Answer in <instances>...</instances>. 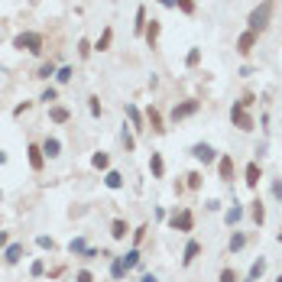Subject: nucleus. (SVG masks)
I'll return each mask as SVG.
<instances>
[{
    "label": "nucleus",
    "mask_w": 282,
    "mask_h": 282,
    "mask_svg": "<svg viewBox=\"0 0 282 282\" xmlns=\"http://www.w3.org/2000/svg\"><path fill=\"white\" fill-rule=\"evenodd\" d=\"M272 10H276V0H263V4L250 13V20H246V23H250V30L253 33H263L266 26H269V20H272Z\"/></svg>",
    "instance_id": "f257e3e1"
},
{
    "label": "nucleus",
    "mask_w": 282,
    "mask_h": 282,
    "mask_svg": "<svg viewBox=\"0 0 282 282\" xmlns=\"http://www.w3.org/2000/svg\"><path fill=\"white\" fill-rule=\"evenodd\" d=\"M13 49H26V52H33V56H39V52H43V36H39V33H20V36L13 39Z\"/></svg>",
    "instance_id": "f03ea898"
},
{
    "label": "nucleus",
    "mask_w": 282,
    "mask_h": 282,
    "mask_svg": "<svg viewBox=\"0 0 282 282\" xmlns=\"http://www.w3.org/2000/svg\"><path fill=\"white\" fill-rule=\"evenodd\" d=\"M191 156H195L198 162H204V166L217 159V156H214V146H208V143H195V146H191Z\"/></svg>",
    "instance_id": "7ed1b4c3"
},
{
    "label": "nucleus",
    "mask_w": 282,
    "mask_h": 282,
    "mask_svg": "<svg viewBox=\"0 0 282 282\" xmlns=\"http://www.w3.org/2000/svg\"><path fill=\"white\" fill-rule=\"evenodd\" d=\"M230 120L237 123L240 130H253V117L246 114V111H243V107H240V104H233V107H230Z\"/></svg>",
    "instance_id": "20e7f679"
},
{
    "label": "nucleus",
    "mask_w": 282,
    "mask_h": 282,
    "mask_svg": "<svg viewBox=\"0 0 282 282\" xmlns=\"http://www.w3.org/2000/svg\"><path fill=\"white\" fill-rule=\"evenodd\" d=\"M198 101H185V104H175V111H172V120H185V117H191V114H198Z\"/></svg>",
    "instance_id": "39448f33"
},
{
    "label": "nucleus",
    "mask_w": 282,
    "mask_h": 282,
    "mask_svg": "<svg viewBox=\"0 0 282 282\" xmlns=\"http://www.w3.org/2000/svg\"><path fill=\"white\" fill-rule=\"evenodd\" d=\"M253 46H256V33H253V30H246L243 36L237 39V52H240V56H250V52H253Z\"/></svg>",
    "instance_id": "423d86ee"
},
{
    "label": "nucleus",
    "mask_w": 282,
    "mask_h": 282,
    "mask_svg": "<svg viewBox=\"0 0 282 282\" xmlns=\"http://www.w3.org/2000/svg\"><path fill=\"white\" fill-rule=\"evenodd\" d=\"M30 166L36 169V172L46 166V153H43V146H36V143H33V146H30Z\"/></svg>",
    "instance_id": "0eeeda50"
},
{
    "label": "nucleus",
    "mask_w": 282,
    "mask_h": 282,
    "mask_svg": "<svg viewBox=\"0 0 282 282\" xmlns=\"http://www.w3.org/2000/svg\"><path fill=\"white\" fill-rule=\"evenodd\" d=\"M23 253H26V250H23V243H10V246H7V256H4V259H7L10 266H17L20 259H23Z\"/></svg>",
    "instance_id": "6e6552de"
},
{
    "label": "nucleus",
    "mask_w": 282,
    "mask_h": 282,
    "mask_svg": "<svg viewBox=\"0 0 282 282\" xmlns=\"http://www.w3.org/2000/svg\"><path fill=\"white\" fill-rule=\"evenodd\" d=\"M149 172H153V178H162V172H166V162H162L159 153L149 156Z\"/></svg>",
    "instance_id": "1a4fd4ad"
},
{
    "label": "nucleus",
    "mask_w": 282,
    "mask_h": 282,
    "mask_svg": "<svg viewBox=\"0 0 282 282\" xmlns=\"http://www.w3.org/2000/svg\"><path fill=\"white\" fill-rule=\"evenodd\" d=\"M172 227H178V230L188 233V230H191V211H182V214H175V217H172Z\"/></svg>",
    "instance_id": "9d476101"
},
{
    "label": "nucleus",
    "mask_w": 282,
    "mask_h": 282,
    "mask_svg": "<svg viewBox=\"0 0 282 282\" xmlns=\"http://www.w3.org/2000/svg\"><path fill=\"white\" fill-rule=\"evenodd\" d=\"M201 253V243L198 240H188V246H185V256H182V263L188 266V263H195V256Z\"/></svg>",
    "instance_id": "9b49d317"
},
{
    "label": "nucleus",
    "mask_w": 282,
    "mask_h": 282,
    "mask_svg": "<svg viewBox=\"0 0 282 282\" xmlns=\"http://www.w3.org/2000/svg\"><path fill=\"white\" fill-rule=\"evenodd\" d=\"M217 172H221L224 182H230V175H233V159H230V156H221V162H217Z\"/></svg>",
    "instance_id": "f8f14e48"
},
{
    "label": "nucleus",
    "mask_w": 282,
    "mask_h": 282,
    "mask_svg": "<svg viewBox=\"0 0 282 282\" xmlns=\"http://www.w3.org/2000/svg\"><path fill=\"white\" fill-rule=\"evenodd\" d=\"M43 153H46V156H49V159H56V156L62 153V143L56 140V136H49V140H46V143H43Z\"/></svg>",
    "instance_id": "ddd939ff"
},
{
    "label": "nucleus",
    "mask_w": 282,
    "mask_h": 282,
    "mask_svg": "<svg viewBox=\"0 0 282 282\" xmlns=\"http://www.w3.org/2000/svg\"><path fill=\"white\" fill-rule=\"evenodd\" d=\"M120 263H123V269H136V266H140V250L123 253V256H120Z\"/></svg>",
    "instance_id": "4468645a"
},
{
    "label": "nucleus",
    "mask_w": 282,
    "mask_h": 282,
    "mask_svg": "<svg viewBox=\"0 0 282 282\" xmlns=\"http://www.w3.org/2000/svg\"><path fill=\"white\" fill-rule=\"evenodd\" d=\"M143 36H146V43H149V46H156V39H159V20L146 23V33H143Z\"/></svg>",
    "instance_id": "2eb2a0df"
},
{
    "label": "nucleus",
    "mask_w": 282,
    "mask_h": 282,
    "mask_svg": "<svg viewBox=\"0 0 282 282\" xmlns=\"http://www.w3.org/2000/svg\"><path fill=\"white\" fill-rule=\"evenodd\" d=\"M259 175H263V172H259V166H256V162H250V166H246V185H250V188H256Z\"/></svg>",
    "instance_id": "dca6fc26"
},
{
    "label": "nucleus",
    "mask_w": 282,
    "mask_h": 282,
    "mask_svg": "<svg viewBox=\"0 0 282 282\" xmlns=\"http://www.w3.org/2000/svg\"><path fill=\"white\" fill-rule=\"evenodd\" d=\"M111 237H114V240H123V237H127V224H123L120 217H117V221H111Z\"/></svg>",
    "instance_id": "f3484780"
},
{
    "label": "nucleus",
    "mask_w": 282,
    "mask_h": 282,
    "mask_svg": "<svg viewBox=\"0 0 282 282\" xmlns=\"http://www.w3.org/2000/svg\"><path fill=\"white\" fill-rule=\"evenodd\" d=\"M104 182H107V188H123V175H120V172H107V175H104Z\"/></svg>",
    "instance_id": "a211bd4d"
},
{
    "label": "nucleus",
    "mask_w": 282,
    "mask_h": 282,
    "mask_svg": "<svg viewBox=\"0 0 282 282\" xmlns=\"http://www.w3.org/2000/svg\"><path fill=\"white\" fill-rule=\"evenodd\" d=\"M111 39H114V30H111V26H107V30L101 33V39H98V46H94V49H98V52H104L107 46H111Z\"/></svg>",
    "instance_id": "6ab92c4d"
},
{
    "label": "nucleus",
    "mask_w": 282,
    "mask_h": 282,
    "mask_svg": "<svg viewBox=\"0 0 282 282\" xmlns=\"http://www.w3.org/2000/svg\"><path fill=\"white\" fill-rule=\"evenodd\" d=\"M149 123H153L156 133H162V130H166V127H162V114L156 111V107H149Z\"/></svg>",
    "instance_id": "aec40b11"
},
{
    "label": "nucleus",
    "mask_w": 282,
    "mask_h": 282,
    "mask_svg": "<svg viewBox=\"0 0 282 282\" xmlns=\"http://www.w3.org/2000/svg\"><path fill=\"white\" fill-rule=\"evenodd\" d=\"M49 117H52L56 123H65L72 114H68V107H52V111H49Z\"/></svg>",
    "instance_id": "412c9836"
},
{
    "label": "nucleus",
    "mask_w": 282,
    "mask_h": 282,
    "mask_svg": "<svg viewBox=\"0 0 282 282\" xmlns=\"http://www.w3.org/2000/svg\"><path fill=\"white\" fill-rule=\"evenodd\" d=\"M52 75H59V68L52 65V62H46V65H43V68H39V72H36V78H46V81H49Z\"/></svg>",
    "instance_id": "4be33fe9"
},
{
    "label": "nucleus",
    "mask_w": 282,
    "mask_h": 282,
    "mask_svg": "<svg viewBox=\"0 0 282 282\" xmlns=\"http://www.w3.org/2000/svg\"><path fill=\"white\" fill-rule=\"evenodd\" d=\"M263 272H266V259H256V263H253V266H250V279H253V282H256L259 276H263Z\"/></svg>",
    "instance_id": "5701e85b"
},
{
    "label": "nucleus",
    "mask_w": 282,
    "mask_h": 282,
    "mask_svg": "<svg viewBox=\"0 0 282 282\" xmlns=\"http://www.w3.org/2000/svg\"><path fill=\"white\" fill-rule=\"evenodd\" d=\"M127 117L133 120V127H136V130H143V117H140V111H136L133 104H127Z\"/></svg>",
    "instance_id": "b1692460"
},
{
    "label": "nucleus",
    "mask_w": 282,
    "mask_h": 282,
    "mask_svg": "<svg viewBox=\"0 0 282 282\" xmlns=\"http://www.w3.org/2000/svg\"><path fill=\"white\" fill-rule=\"evenodd\" d=\"M133 30H136V33H146V10H143V7L136 10V23H133Z\"/></svg>",
    "instance_id": "393cba45"
},
{
    "label": "nucleus",
    "mask_w": 282,
    "mask_h": 282,
    "mask_svg": "<svg viewBox=\"0 0 282 282\" xmlns=\"http://www.w3.org/2000/svg\"><path fill=\"white\" fill-rule=\"evenodd\" d=\"M240 217H243V211H240L237 204H233V208H230V211H227V214H224V221H227V227H230V224H237Z\"/></svg>",
    "instance_id": "a878e982"
},
{
    "label": "nucleus",
    "mask_w": 282,
    "mask_h": 282,
    "mask_svg": "<svg viewBox=\"0 0 282 282\" xmlns=\"http://www.w3.org/2000/svg\"><path fill=\"white\" fill-rule=\"evenodd\" d=\"M243 243H246V237H243V233H233V237H230V253L243 250Z\"/></svg>",
    "instance_id": "bb28decb"
},
{
    "label": "nucleus",
    "mask_w": 282,
    "mask_h": 282,
    "mask_svg": "<svg viewBox=\"0 0 282 282\" xmlns=\"http://www.w3.org/2000/svg\"><path fill=\"white\" fill-rule=\"evenodd\" d=\"M88 246H85V237H75L72 243H68V253H85Z\"/></svg>",
    "instance_id": "cd10ccee"
},
{
    "label": "nucleus",
    "mask_w": 282,
    "mask_h": 282,
    "mask_svg": "<svg viewBox=\"0 0 282 282\" xmlns=\"http://www.w3.org/2000/svg\"><path fill=\"white\" fill-rule=\"evenodd\" d=\"M107 162H111V159H107V153H94L91 166H94V169H107Z\"/></svg>",
    "instance_id": "c85d7f7f"
},
{
    "label": "nucleus",
    "mask_w": 282,
    "mask_h": 282,
    "mask_svg": "<svg viewBox=\"0 0 282 282\" xmlns=\"http://www.w3.org/2000/svg\"><path fill=\"white\" fill-rule=\"evenodd\" d=\"M111 276H114V279H123V276H127V269H123V263H120V256H117V259H114V266H111Z\"/></svg>",
    "instance_id": "c756f323"
},
{
    "label": "nucleus",
    "mask_w": 282,
    "mask_h": 282,
    "mask_svg": "<svg viewBox=\"0 0 282 282\" xmlns=\"http://www.w3.org/2000/svg\"><path fill=\"white\" fill-rule=\"evenodd\" d=\"M72 75H75V72H72V68H68V65H62V68H59V75H56V78L62 81V85H68V81H72Z\"/></svg>",
    "instance_id": "7c9ffc66"
},
{
    "label": "nucleus",
    "mask_w": 282,
    "mask_h": 282,
    "mask_svg": "<svg viewBox=\"0 0 282 282\" xmlns=\"http://www.w3.org/2000/svg\"><path fill=\"white\" fill-rule=\"evenodd\" d=\"M250 214H253V221H256V224H263V204H259V201H253V211H250Z\"/></svg>",
    "instance_id": "2f4dec72"
},
{
    "label": "nucleus",
    "mask_w": 282,
    "mask_h": 282,
    "mask_svg": "<svg viewBox=\"0 0 282 282\" xmlns=\"http://www.w3.org/2000/svg\"><path fill=\"white\" fill-rule=\"evenodd\" d=\"M36 243L43 246V250H52V246H56V240H52V237H46V233H39V237H36Z\"/></svg>",
    "instance_id": "473e14b6"
},
{
    "label": "nucleus",
    "mask_w": 282,
    "mask_h": 282,
    "mask_svg": "<svg viewBox=\"0 0 282 282\" xmlns=\"http://www.w3.org/2000/svg\"><path fill=\"white\" fill-rule=\"evenodd\" d=\"M88 111H91V117H101V101L98 98H88Z\"/></svg>",
    "instance_id": "72a5a7b5"
},
{
    "label": "nucleus",
    "mask_w": 282,
    "mask_h": 282,
    "mask_svg": "<svg viewBox=\"0 0 282 282\" xmlns=\"http://www.w3.org/2000/svg\"><path fill=\"white\" fill-rule=\"evenodd\" d=\"M185 62H188V68H195L198 62H201V49H191V52H188V59H185Z\"/></svg>",
    "instance_id": "f704fd0d"
},
{
    "label": "nucleus",
    "mask_w": 282,
    "mask_h": 282,
    "mask_svg": "<svg viewBox=\"0 0 282 282\" xmlns=\"http://www.w3.org/2000/svg\"><path fill=\"white\" fill-rule=\"evenodd\" d=\"M78 56H81V59L91 56V43H88V39H81V43H78Z\"/></svg>",
    "instance_id": "c9c22d12"
},
{
    "label": "nucleus",
    "mask_w": 282,
    "mask_h": 282,
    "mask_svg": "<svg viewBox=\"0 0 282 282\" xmlns=\"http://www.w3.org/2000/svg\"><path fill=\"white\" fill-rule=\"evenodd\" d=\"M59 98V91H56V88H46V91H43V98H39V101H46V104H52V101H56Z\"/></svg>",
    "instance_id": "e433bc0d"
},
{
    "label": "nucleus",
    "mask_w": 282,
    "mask_h": 282,
    "mask_svg": "<svg viewBox=\"0 0 282 282\" xmlns=\"http://www.w3.org/2000/svg\"><path fill=\"white\" fill-rule=\"evenodd\" d=\"M120 136H123V146H127V153H130V149H133V143H136V140H133V133H130V130H123Z\"/></svg>",
    "instance_id": "4c0bfd02"
},
{
    "label": "nucleus",
    "mask_w": 282,
    "mask_h": 282,
    "mask_svg": "<svg viewBox=\"0 0 282 282\" xmlns=\"http://www.w3.org/2000/svg\"><path fill=\"white\" fill-rule=\"evenodd\" d=\"M188 188H201V175H198V172L188 175Z\"/></svg>",
    "instance_id": "58836bf2"
},
{
    "label": "nucleus",
    "mask_w": 282,
    "mask_h": 282,
    "mask_svg": "<svg viewBox=\"0 0 282 282\" xmlns=\"http://www.w3.org/2000/svg\"><path fill=\"white\" fill-rule=\"evenodd\" d=\"M178 7H182L185 13H195V0H178Z\"/></svg>",
    "instance_id": "ea45409f"
},
{
    "label": "nucleus",
    "mask_w": 282,
    "mask_h": 282,
    "mask_svg": "<svg viewBox=\"0 0 282 282\" xmlns=\"http://www.w3.org/2000/svg\"><path fill=\"white\" fill-rule=\"evenodd\" d=\"M75 282H94V276H91V272H88V269H81L78 276H75Z\"/></svg>",
    "instance_id": "a19ab883"
},
{
    "label": "nucleus",
    "mask_w": 282,
    "mask_h": 282,
    "mask_svg": "<svg viewBox=\"0 0 282 282\" xmlns=\"http://www.w3.org/2000/svg\"><path fill=\"white\" fill-rule=\"evenodd\" d=\"M33 276H43V272H46V266H43V259H36V263H33Z\"/></svg>",
    "instance_id": "79ce46f5"
},
{
    "label": "nucleus",
    "mask_w": 282,
    "mask_h": 282,
    "mask_svg": "<svg viewBox=\"0 0 282 282\" xmlns=\"http://www.w3.org/2000/svg\"><path fill=\"white\" fill-rule=\"evenodd\" d=\"M221 282H237V272H233V269H224L221 272Z\"/></svg>",
    "instance_id": "37998d69"
},
{
    "label": "nucleus",
    "mask_w": 282,
    "mask_h": 282,
    "mask_svg": "<svg viewBox=\"0 0 282 282\" xmlns=\"http://www.w3.org/2000/svg\"><path fill=\"white\" fill-rule=\"evenodd\" d=\"M272 195H276L279 201H282V182H272Z\"/></svg>",
    "instance_id": "c03bdc74"
},
{
    "label": "nucleus",
    "mask_w": 282,
    "mask_h": 282,
    "mask_svg": "<svg viewBox=\"0 0 282 282\" xmlns=\"http://www.w3.org/2000/svg\"><path fill=\"white\" fill-rule=\"evenodd\" d=\"M140 282H159V279H156L153 272H143V279H140Z\"/></svg>",
    "instance_id": "a18cd8bd"
},
{
    "label": "nucleus",
    "mask_w": 282,
    "mask_h": 282,
    "mask_svg": "<svg viewBox=\"0 0 282 282\" xmlns=\"http://www.w3.org/2000/svg\"><path fill=\"white\" fill-rule=\"evenodd\" d=\"M7 240H10V237H7V230H0V246H7Z\"/></svg>",
    "instance_id": "49530a36"
},
{
    "label": "nucleus",
    "mask_w": 282,
    "mask_h": 282,
    "mask_svg": "<svg viewBox=\"0 0 282 282\" xmlns=\"http://www.w3.org/2000/svg\"><path fill=\"white\" fill-rule=\"evenodd\" d=\"M162 7H178V0H159Z\"/></svg>",
    "instance_id": "de8ad7c7"
},
{
    "label": "nucleus",
    "mask_w": 282,
    "mask_h": 282,
    "mask_svg": "<svg viewBox=\"0 0 282 282\" xmlns=\"http://www.w3.org/2000/svg\"><path fill=\"white\" fill-rule=\"evenodd\" d=\"M279 243H282V230H279Z\"/></svg>",
    "instance_id": "09e8293b"
},
{
    "label": "nucleus",
    "mask_w": 282,
    "mask_h": 282,
    "mask_svg": "<svg viewBox=\"0 0 282 282\" xmlns=\"http://www.w3.org/2000/svg\"><path fill=\"white\" fill-rule=\"evenodd\" d=\"M276 282H282V276H279V279H276Z\"/></svg>",
    "instance_id": "8fccbe9b"
},
{
    "label": "nucleus",
    "mask_w": 282,
    "mask_h": 282,
    "mask_svg": "<svg viewBox=\"0 0 282 282\" xmlns=\"http://www.w3.org/2000/svg\"><path fill=\"white\" fill-rule=\"evenodd\" d=\"M0 198H4V191H0Z\"/></svg>",
    "instance_id": "3c124183"
},
{
    "label": "nucleus",
    "mask_w": 282,
    "mask_h": 282,
    "mask_svg": "<svg viewBox=\"0 0 282 282\" xmlns=\"http://www.w3.org/2000/svg\"><path fill=\"white\" fill-rule=\"evenodd\" d=\"M246 282H253V279H246Z\"/></svg>",
    "instance_id": "603ef678"
}]
</instances>
